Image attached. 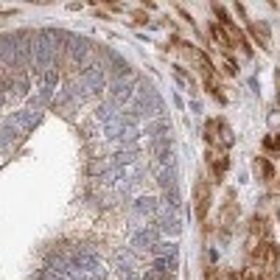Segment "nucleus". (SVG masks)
Instances as JSON below:
<instances>
[{
	"instance_id": "f257e3e1",
	"label": "nucleus",
	"mask_w": 280,
	"mask_h": 280,
	"mask_svg": "<svg viewBox=\"0 0 280 280\" xmlns=\"http://www.w3.org/2000/svg\"><path fill=\"white\" fill-rule=\"evenodd\" d=\"M205 140L210 143V149H219V152H227V149L236 143V134H232L230 123L224 118H210L205 123Z\"/></svg>"
},
{
	"instance_id": "f03ea898",
	"label": "nucleus",
	"mask_w": 280,
	"mask_h": 280,
	"mask_svg": "<svg viewBox=\"0 0 280 280\" xmlns=\"http://www.w3.org/2000/svg\"><path fill=\"white\" fill-rule=\"evenodd\" d=\"M210 202H213V188L205 177H196L194 182V213L199 221L207 219V210H210Z\"/></svg>"
},
{
	"instance_id": "7ed1b4c3",
	"label": "nucleus",
	"mask_w": 280,
	"mask_h": 280,
	"mask_svg": "<svg viewBox=\"0 0 280 280\" xmlns=\"http://www.w3.org/2000/svg\"><path fill=\"white\" fill-rule=\"evenodd\" d=\"M207 171H210V179H213V185H219L221 179H224L227 168H230V157H227L224 152H219V149H207Z\"/></svg>"
},
{
	"instance_id": "20e7f679",
	"label": "nucleus",
	"mask_w": 280,
	"mask_h": 280,
	"mask_svg": "<svg viewBox=\"0 0 280 280\" xmlns=\"http://www.w3.org/2000/svg\"><path fill=\"white\" fill-rule=\"evenodd\" d=\"M261 241H272V224H269L266 216L255 213L250 219V238H247V247L252 244H261Z\"/></svg>"
},
{
	"instance_id": "39448f33",
	"label": "nucleus",
	"mask_w": 280,
	"mask_h": 280,
	"mask_svg": "<svg viewBox=\"0 0 280 280\" xmlns=\"http://www.w3.org/2000/svg\"><path fill=\"white\" fill-rule=\"evenodd\" d=\"M221 25V23H219ZM224 28V37H227V45L230 48H238L244 56H252V45H250V39L241 34V28H236V23H230V25H221Z\"/></svg>"
},
{
	"instance_id": "423d86ee",
	"label": "nucleus",
	"mask_w": 280,
	"mask_h": 280,
	"mask_svg": "<svg viewBox=\"0 0 280 280\" xmlns=\"http://www.w3.org/2000/svg\"><path fill=\"white\" fill-rule=\"evenodd\" d=\"M236 219H238V202H236V194H232V191H227V199H224V205H221L219 221H221V227H224V230H230V227L236 224Z\"/></svg>"
},
{
	"instance_id": "0eeeda50",
	"label": "nucleus",
	"mask_w": 280,
	"mask_h": 280,
	"mask_svg": "<svg viewBox=\"0 0 280 280\" xmlns=\"http://www.w3.org/2000/svg\"><path fill=\"white\" fill-rule=\"evenodd\" d=\"M250 34L263 51H272V31H269L266 23H261V20H258V23H250Z\"/></svg>"
},
{
	"instance_id": "6e6552de",
	"label": "nucleus",
	"mask_w": 280,
	"mask_h": 280,
	"mask_svg": "<svg viewBox=\"0 0 280 280\" xmlns=\"http://www.w3.org/2000/svg\"><path fill=\"white\" fill-rule=\"evenodd\" d=\"M252 168H255V177L261 179V182H272L274 179V165L269 163V157H255Z\"/></svg>"
},
{
	"instance_id": "1a4fd4ad",
	"label": "nucleus",
	"mask_w": 280,
	"mask_h": 280,
	"mask_svg": "<svg viewBox=\"0 0 280 280\" xmlns=\"http://www.w3.org/2000/svg\"><path fill=\"white\" fill-rule=\"evenodd\" d=\"M205 90L210 92V96H213L219 104H227V96L221 92V87H219V81H216V76H205Z\"/></svg>"
},
{
	"instance_id": "9d476101",
	"label": "nucleus",
	"mask_w": 280,
	"mask_h": 280,
	"mask_svg": "<svg viewBox=\"0 0 280 280\" xmlns=\"http://www.w3.org/2000/svg\"><path fill=\"white\" fill-rule=\"evenodd\" d=\"M263 152L269 154H280V132H272L263 137Z\"/></svg>"
},
{
	"instance_id": "9b49d317",
	"label": "nucleus",
	"mask_w": 280,
	"mask_h": 280,
	"mask_svg": "<svg viewBox=\"0 0 280 280\" xmlns=\"http://www.w3.org/2000/svg\"><path fill=\"white\" fill-rule=\"evenodd\" d=\"M221 67H224L227 76H238V65H236L232 59H224V62H221Z\"/></svg>"
},
{
	"instance_id": "f8f14e48",
	"label": "nucleus",
	"mask_w": 280,
	"mask_h": 280,
	"mask_svg": "<svg viewBox=\"0 0 280 280\" xmlns=\"http://www.w3.org/2000/svg\"><path fill=\"white\" fill-rule=\"evenodd\" d=\"M132 20H134L137 25H146V23H149V14H146V12H132Z\"/></svg>"
},
{
	"instance_id": "ddd939ff",
	"label": "nucleus",
	"mask_w": 280,
	"mask_h": 280,
	"mask_svg": "<svg viewBox=\"0 0 280 280\" xmlns=\"http://www.w3.org/2000/svg\"><path fill=\"white\" fill-rule=\"evenodd\" d=\"M277 104H280V73H277Z\"/></svg>"
}]
</instances>
